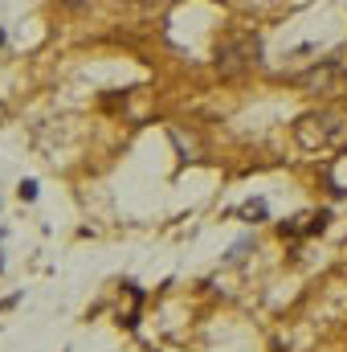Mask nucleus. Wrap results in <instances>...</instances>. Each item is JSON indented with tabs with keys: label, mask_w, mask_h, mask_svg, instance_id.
<instances>
[{
	"label": "nucleus",
	"mask_w": 347,
	"mask_h": 352,
	"mask_svg": "<svg viewBox=\"0 0 347 352\" xmlns=\"http://www.w3.org/2000/svg\"><path fill=\"white\" fill-rule=\"evenodd\" d=\"M294 140L302 152H331L347 148V102H323L294 123Z\"/></svg>",
	"instance_id": "obj_1"
},
{
	"label": "nucleus",
	"mask_w": 347,
	"mask_h": 352,
	"mask_svg": "<svg viewBox=\"0 0 347 352\" xmlns=\"http://www.w3.org/2000/svg\"><path fill=\"white\" fill-rule=\"evenodd\" d=\"M261 62V41L254 33H229L217 41V74L221 78H237L246 70H254Z\"/></svg>",
	"instance_id": "obj_2"
},
{
	"label": "nucleus",
	"mask_w": 347,
	"mask_h": 352,
	"mask_svg": "<svg viewBox=\"0 0 347 352\" xmlns=\"http://www.w3.org/2000/svg\"><path fill=\"white\" fill-rule=\"evenodd\" d=\"M294 87L307 90V94H339V90L347 87V50L323 58V62L311 66V70H302V74L294 78Z\"/></svg>",
	"instance_id": "obj_3"
},
{
	"label": "nucleus",
	"mask_w": 347,
	"mask_h": 352,
	"mask_svg": "<svg viewBox=\"0 0 347 352\" xmlns=\"http://www.w3.org/2000/svg\"><path fill=\"white\" fill-rule=\"evenodd\" d=\"M241 217H265V201H250V205H246V209H241Z\"/></svg>",
	"instance_id": "obj_4"
},
{
	"label": "nucleus",
	"mask_w": 347,
	"mask_h": 352,
	"mask_svg": "<svg viewBox=\"0 0 347 352\" xmlns=\"http://www.w3.org/2000/svg\"><path fill=\"white\" fill-rule=\"evenodd\" d=\"M66 4H70V8H78V4H86V0H66Z\"/></svg>",
	"instance_id": "obj_5"
}]
</instances>
